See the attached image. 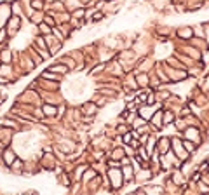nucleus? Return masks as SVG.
I'll use <instances>...</instances> for the list:
<instances>
[{"label": "nucleus", "mask_w": 209, "mask_h": 195, "mask_svg": "<svg viewBox=\"0 0 209 195\" xmlns=\"http://www.w3.org/2000/svg\"><path fill=\"white\" fill-rule=\"evenodd\" d=\"M110 178H112L113 188H120V186H122L124 176H122V171H120V169H112V171H110Z\"/></svg>", "instance_id": "1"}, {"label": "nucleus", "mask_w": 209, "mask_h": 195, "mask_svg": "<svg viewBox=\"0 0 209 195\" xmlns=\"http://www.w3.org/2000/svg\"><path fill=\"white\" fill-rule=\"evenodd\" d=\"M82 113H84V115H89V117L96 115V113H98V105H96V103H85V105L82 106Z\"/></svg>", "instance_id": "2"}, {"label": "nucleus", "mask_w": 209, "mask_h": 195, "mask_svg": "<svg viewBox=\"0 0 209 195\" xmlns=\"http://www.w3.org/2000/svg\"><path fill=\"white\" fill-rule=\"evenodd\" d=\"M138 115L141 118H145V120H150V118H152V115H153V113H152L150 105H143V106L139 108V113H138Z\"/></svg>", "instance_id": "3"}, {"label": "nucleus", "mask_w": 209, "mask_h": 195, "mask_svg": "<svg viewBox=\"0 0 209 195\" xmlns=\"http://www.w3.org/2000/svg\"><path fill=\"white\" fill-rule=\"evenodd\" d=\"M148 82H150V80H148V75H145V73H141V75L136 77V84H138L139 87H146Z\"/></svg>", "instance_id": "4"}, {"label": "nucleus", "mask_w": 209, "mask_h": 195, "mask_svg": "<svg viewBox=\"0 0 209 195\" xmlns=\"http://www.w3.org/2000/svg\"><path fill=\"white\" fill-rule=\"evenodd\" d=\"M49 72H61V73H66L68 70H66V66L65 65H52V66H49Z\"/></svg>", "instance_id": "5"}, {"label": "nucleus", "mask_w": 209, "mask_h": 195, "mask_svg": "<svg viewBox=\"0 0 209 195\" xmlns=\"http://www.w3.org/2000/svg\"><path fill=\"white\" fill-rule=\"evenodd\" d=\"M44 113L45 115H49V117H52V115H56V106H52V105H44Z\"/></svg>", "instance_id": "6"}, {"label": "nucleus", "mask_w": 209, "mask_h": 195, "mask_svg": "<svg viewBox=\"0 0 209 195\" xmlns=\"http://www.w3.org/2000/svg\"><path fill=\"white\" fill-rule=\"evenodd\" d=\"M186 136H190L193 143H199V132H197V129H188L186 131Z\"/></svg>", "instance_id": "7"}, {"label": "nucleus", "mask_w": 209, "mask_h": 195, "mask_svg": "<svg viewBox=\"0 0 209 195\" xmlns=\"http://www.w3.org/2000/svg\"><path fill=\"white\" fill-rule=\"evenodd\" d=\"M42 78H51V80H59L58 75H54V72H44L42 73Z\"/></svg>", "instance_id": "8"}, {"label": "nucleus", "mask_w": 209, "mask_h": 195, "mask_svg": "<svg viewBox=\"0 0 209 195\" xmlns=\"http://www.w3.org/2000/svg\"><path fill=\"white\" fill-rule=\"evenodd\" d=\"M112 157H113V158H119V160H120V158L124 157V150H122V148H115V150H113V153H112Z\"/></svg>", "instance_id": "9"}, {"label": "nucleus", "mask_w": 209, "mask_h": 195, "mask_svg": "<svg viewBox=\"0 0 209 195\" xmlns=\"http://www.w3.org/2000/svg\"><path fill=\"white\" fill-rule=\"evenodd\" d=\"M183 146H185V148H186L188 152H193V150H195V145H193L192 141H186V139L183 141Z\"/></svg>", "instance_id": "10"}, {"label": "nucleus", "mask_w": 209, "mask_h": 195, "mask_svg": "<svg viewBox=\"0 0 209 195\" xmlns=\"http://www.w3.org/2000/svg\"><path fill=\"white\" fill-rule=\"evenodd\" d=\"M179 37H192V30H179Z\"/></svg>", "instance_id": "11"}, {"label": "nucleus", "mask_w": 209, "mask_h": 195, "mask_svg": "<svg viewBox=\"0 0 209 195\" xmlns=\"http://www.w3.org/2000/svg\"><path fill=\"white\" fill-rule=\"evenodd\" d=\"M131 136H133L131 132H127V134L124 136V143H126V145H133V141H131Z\"/></svg>", "instance_id": "12"}, {"label": "nucleus", "mask_w": 209, "mask_h": 195, "mask_svg": "<svg viewBox=\"0 0 209 195\" xmlns=\"http://www.w3.org/2000/svg\"><path fill=\"white\" fill-rule=\"evenodd\" d=\"M2 56H4V58H2V59H4V61H7V63H9V61H11V52H9V51H5V52H4V54H2Z\"/></svg>", "instance_id": "13"}, {"label": "nucleus", "mask_w": 209, "mask_h": 195, "mask_svg": "<svg viewBox=\"0 0 209 195\" xmlns=\"http://www.w3.org/2000/svg\"><path fill=\"white\" fill-rule=\"evenodd\" d=\"M73 16H75V18H82V16H84V9H78V11H75V12H73Z\"/></svg>", "instance_id": "14"}, {"label": "nucleus", "mask_w": 209, "mask_h": 195, "mask_svg": "<svg viewBox=\"0 0 209 195\" xmlns=\"http://www.w3.org/2000/svg\"><path fill=\"white\" fill-rule=\"evenodd\" d=\"M92 176H94V172H92V171H85V176H84V181H87V179H89V178H92Z\"/></svg>", "instance_id": "15"}, {"label": "nucleus", "mask_w": 209, "mask_h": 195, "mask_svg": "<svg viewBox=\"0 0 209 195\" xmlns=\"http://www.w3.org/2000/svg\"><path fill=\"white\" fill-rule=\"evenodd\" d=\"M103 18V12H96V16H94V21H99Z\"/></svg>", "instance_id": "16"}, {"label": "nucleus", "mask_w": 209, "mask_h": 195, "mask_svg": "<svg viewBox=\"0 0 209 195\" xmlns=\"http://www.w3.org/2000/svg\"><path fill=\"white\" fill-rule=\"evenodd\" d=\"M40 30H42V32H51V28H47L45 25H40Z\"/></svg>", "instance_id": "17"}]
</instances>
